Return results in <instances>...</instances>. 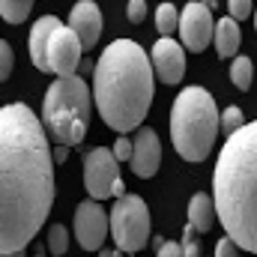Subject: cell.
Instances as JSON below:
<instances>
[{
	"mask_svg": "<svg viewBox=\"0 0 257 257\" xmlns=\"http://www.w3.org/2000/svg\"><path fill=\"white\" fill-rule=\"evenodd\" d=\"M54 203V153L42 120L21 102L0 108V251H24Z\"/></svg>",
	"mask_w": 257,
	"mask_h": 257,
	"instance_id": "obj_1",
	"label": "cell"
},
{
	"mask_svg": "<svg viewBox=\"0 0 257 257\" xmlns=\"http://www.w3.org/2000/svg\"><path fill=\"white\" fill-rule=\"evenodd\" d=\"M156 72L147 51L132 39H114L93 69V102L117 135H128L147 120Z\"/></svg>",
	"mask_w": 257,
	"mask_h": 257,
	"instance_id": "obj_2",
	"label": "cell"
},
{
	"mask_svg": "<svg viewBox=\"0 0 257 257\" xmlns=\"http://www.w3.org/2000/svg\"><path fill=\"white\" fill-rule=\"evenodd\" d=\"M212 200L236 248L257 254V120L224 141L212 174Z\"/></svg>",
	"mask_w": 257,
	"mask_h": 257,
	"instance_id": "obj_3",
	"label": "cell"
},
{
	"mask_svg": "<svg viewBox=\"0 0 257 257\" xmlns=\"http://www.w3.org/2000/svg\"><path fill=\"white\" fill-rule=\"evenodd\" d=\"M221 126L215 99L203 87H186L171 108V141L186 162H203Z\"/></svg>",
	"mask_w": 257,
	"mask_h": 257,
	"instance_id": "obj_4",
	"label": "cell"
},
{
	"mask_svg": "<svg viewBox=\"0 0 257 257\" xmlns=\"http://www.w3.org/2000/svg\"><path fill=\"white\" fill-rule=\"evenodd\" d=\"M90 111H93V90L87 87L84 78L69 75V78H57L45 90L39 120L57 144L78 147L87 135Z\"/></svg>",
	"mask_w": 257,
	"mask_h": 257,
	"instance_id": "obj_5",
	"label": "cell"
},
{
	"mask_svg": "<svg viewBox=\"0 0 257 257\" xmlns=\"http://www.w3.org/2000/svg\"><path fill=\"white\" fill-rule=\"evenodd\" d=\"M108 218H111V236L120 251L135 254L150 242V209H147L144 197H138V194L117 197Z\"/></svg>",
	"mask_w": 257,
	"mask_h": 257,
	"instance_id": "obj_6",
	"label": "cell"
},
{
	"mask_svg": "<svg viewBox=\"0 0 257 257\" xmlns=\"http://www.w3.org/2000/svg\"><path fill=\"white\" fill-rule=\"evenodd\" d=\"M120 162L108 147H96L84 156V186L90 200H108V197H123L126 186L120 180Z\"/></svg>",
	"mask_w": 257,
	"mask_h": 257,
	"instance_id": "obj_7",
	"label": "cell"
},
{
	"mask_svg": "<svg viewBox=\"0 0 257 257\" xmlns=\"http://www.w3.org/2000/svg\"><path fill=\"white\" fill-rule=\"evenodd\" d=\"M111 233V218L99 206V200H81L75 209V239L84 251H99L105 236Z\"/></svg>",
	"mask_w": 257,
	"mask_h": 257,
	"instance_id": "obj_8",
	"label": "cell"
},
{
	"mask_svg": "<svg viewBox=\"0 0 257 257\" xmlns=\"http://www.w3.org/2000/svg\"><path fill=\"white\" fill-rule=\"evenodd\" d=\"M215 33V21H212V9L200 0L186 3V9L180 12V36H183V48L189 51H203L212 42Z\"/></svg>",
	"mask_w": 257,
	"mask_h": 257,
	"instance_id": "obj_9",
	"label": "cell"
},
{
	"mask_svg": "<svg viewBox=\"0 0 257 257\" xmlns=\"http://www.w3.org/2000/svg\"><path fill=\"white\" fill-rule=\"evenodd\" d=\"M81 51H84V45H81L78 33L60 24L48 39V72H54L60 78L75 75V69L81 66Z\"/></svg>",
	"mask_w": 257,
	"mask_h": 257,
	"instance_id": "obj_10",
	"label": "cell"
},
{
	"mask_svg": "<svg viewBox=\"0 0 257 257\" xmlns=\"http://www.w3.org/2000/svg\"><path fill=\"white\" fill-rule=\"evenodd\" d=\"M150 63H153V72L162 84H180L186 75V48L177 39L162 36L150 51Z\"/></svg>",
	"mask_w": 257,
	"mask_h": 257,
	"instance_id": "obj_11",
	"label": "cell"
},
{
	"mask_svg": "<svg viewBox=\"0 0 257 257\" xmlns=\"http://www.w3.org/2000/svg\"><path fill=\"white\" fill-rule=\"evenodd\" d=\"M135 150H132V171L141 177V180H150L159 174V165H162V144H159V135L156 128L141 126L135 135Z\"/></svg>",
	"mask_w": 257,
	"mask_h": 257,
	"instance_id": "obj_12",
	"label": "cell"
},
{
	"mask_svg": "<svg viewBox=\"0 0 257 257\" xmlns=\"http://www.w3.org/2000/svg\"><path fill=\"white\" fill-rule=\"evenodd\" d=\"M69 27L78 33L84 48H96L99 36H102V12L93 0H78L69 12Z\"/></svg>",
	"mask_w": 257,
	"mask_h": 257,
	"instance_id": "obj_13",
	"label": "cell"
},
{
	"mask_svg": "<svg viewBox=\"0 0 257 257\" xmlns=\"http://www.w3.org/2000/svg\"><path fill=\"white\" fill-rule=\"evenodd\" d=\"M60 24H63L60 18L42 15V18L30 27V60H33L36 69H42V72H48V39H51V33H54Z\"/></svg>",
	"mask_w": 257,
	"mask_h": 257,
	"instance_id": "obj_14",
	"label": "cell"
},
{
	"mask_svg": "<svg viewBox=\"0 0 257 257\" xmlns=\"http://www.w3.org/2000/svg\"><path fill=\"white\" fill-rule=\"evenodd\" d=\"M212 42H215L218 57H233L236 48H239V42H242L239 21H236V18H218L215 33H212Z\"/></svg>",
	"mask_w": 257,
	"mask_h": 257,
	"instance_id": "obj_15",
	"label": "cell"
},
{
	"mask_svg": "<svg viewBox=\"0 0 257 257\" xmlns=\"http://www.w3.org/2000/svg\"><path fill=\"white\" fill-rule=\"evenodd\" d=\"M215 200H212V194H194L192 200H189V224H192L197 233H206V230H212V224H215Z\"/></svg>",
	"mask_w": 257,
	"mask_h": 257,
	"instance_id": "obj_16",
	"label": "cell"
},
{
	"mask_svg": "<svg viewBox=\"0 0 257 257\" xmlns=\"http://www.w3.org/2000/svg\"><path fill=\"white\" fill-rule=\"evenodd\" d=\"M156 30L162 36H171L174 30H180V12H177V6L171 0L159 3V9H156Z\"/></svg>",
	"mask_w": 257,
	"mask_h": 257,
	"instance_id": "obj_17",
	"label": "cell"
},
{
	"mask_svg": "<svg viewBox=\"0 0 257 257\" xmlns=\"http://www.w3.org/2000/svg\"><path fill=\"white\" fill-rule=\"evenodd\" d=\"M30 9H33V0H0V15H3V21H9V24L27 21Z\"/></svg>",
	"mask_w": 257,
	"mask_h": 257,
	"instance_id": "obj_18",
	"label": "cell"
},
{
	"mask_svg": "<svg viewBox=\"0 0 257 257\" xmlns=\"http://www.w3.org/2000/svg\"><path fill=\"white\" fill-rule=\"evenodd\" d=\"M251 72H254L251 57H233V63H230V81H233V87L248 90L251 87Z\"/></svg>",
	"mask_w": 257,
	"mask_h": 257,
	"instance_id": "obj_19",
	"label": "cell"
},
{
	"mask_svg": "<svg viewBox=\"0 0 257 257\" xmlns=\"http://www.w3.org/2000/svg\"><path fill=\"white\" fill-rule=\"evenodd\" d=\"M45 245H48L51 257H63L69 251V230L63 224H51L48 233H45Z\"/></svg>",
	"mask_w": 257,
	"mask_h": 257,
	"instance_id": "obj_20",
	"label": "cell"
},
{
	"mask_svg": "<svg viewBox=\"0 0 257 257\" xmlns=\"http://www.w3.org/2000/svg\"><path fill=\"white\" fill-rule=\"evenodd\" d=\"M242 126H245V117H242V111H239L236 105L224 108V114H221V128L227 132V138H230L233 132H239Z\"/></svg>",
	"mask_w": 257,
	"mask_h": 257,
	"instance_id": "obj_21",
	"label": "cell"
},
{
	"mask_svg": "<svg viewBox=\"0 0 257 257\" xmlns=\"http://www.w3.org/2000/svg\"><path fill=\"white\" fill-rule=\"evenodd\" d=\"M12 66H15V54H12V45L6 39H0V81H6L12 75Z\"/></svg>",
	"mask_w": 257,
	"mask_h": 257,
	"instance_id": "obj_22",
	"label": "cell"
},
{
	"mask_svg": "<svg viewBox=\"0 0 257 257\" xmlns=\"http://www.w3.org/2000/svg\"><path fill=\"white\" fill-rule=\"evenodd\" d=\"M194 230L192 224H186V233H183V242H180V248H183V257H200V245H197V239H194Z\"/></svg>",
	"mask_w": 257,
	"mask_h": 257,
	"instance_id": "obj_23",
	"label": "cell"
},
{
	"mask_svg": "<svg viewBox=\"0 0 257 257\" xmlns=\"http://www.w3.org/2000/svg\"><path fill=\"white\" fill-rule=\"evenodd\" d=\"M227 9H230V18H236V21H245L254 12L251 0H227Z\"/></svg>",
	"mask_w": 257,
	"mask_h": 257,
	"instance_id": "obj_24",
	"label": "cell"
},
{
	"mask_svg": "<svg viewBox=\"0 0 257 257\" xmlns=\"http://www.w3.org/2000/svg\"><path fill=\"white\" fill-rule=\"evenodd\" d=\"M132 150H135V144L128 141L126 135H120L111 153H114V159H117V162H128V159H132Z\"/></svg>",
	"mask_w": 257,
	"mask_h": 257,
	"instance_id": "obj_25",
	"label": "cell"
},
{
	"mask_svg": "<svg viewBox=\"0 0 257 257\" xmlns=\"http://www.w3.org/2000/svg\"><path fill=\"white\" fill-rule=\"evenodd\" d=\"M126 15H128V21H132V24H141V21L147 18V0H128Z\"/></svg>",
	"mask_w": 257,
	"mask_h": 257,
	"instance_id": "obj_26",
	"label": "cell"
},
{
	"mask_svg": "<svg viewBox=\"0 0 257 257\" xmlns=\"http://www.w3.org/2000/svg\"><path fill=\"white\" fill-rule=\"evenodd\" d=\"M215 257H239V248H236V242H233L230 236L218 239V245H215Z\"/></svg>",
	"mask_w": 257,
	"mask_h": 257,
	"instance_id": "obj_27",
	"label": "cell"
},
{
	"mask_svg": "<svg viewBox=\"0 0 257 257\" xmlns=\"http://www.w3.org/2000/svg\"><path fill=\"white\" fill-rule=\"evenodd\" d=\"M156 257H183V248H180V242H162Z\"/></svg>",
	"mask_w": 257,
	"mask_h": 257,
	"instance_id": "obj_28",
	"label": "cell"
},
{
	"mask_svg": "<svg viewBox=\"0 0 257 257\" xmlns=\"http://www.w3.org/2000/svg\"><path fill=\"white\" fill-rule=\"evenodd\" d=\"M51 153H54V162H63L66 156H69V147H63V144H57V147H54Z\"/></svg>",
	"mask_w": 257,
	"mask_h": 257,
	"instance_id": "obj_29",
	"label": "cell"
},
{
	"mask_svg": "<svg viewBox=\"0 0 257 257\" xmlns=\"http://www.w3.org/2000/svg\"><path fill=\"white\" fill-rule=\"evenodd\" d=\"M0 257H24V251H9V254H3V251H0Z\"/></svg>",
	"mask_w": 257,
	"mask_h": 257,
	"instance_id": "obj_30",
	"label": "cell"
},
{
	"mask_svg": "<svg viewBox=\"0 0 257 257\" xmlns=\"http://www.w3.org/2000/svg\"><path fill=\"white\" fill-rule=\"evenodd\" d=\"M254 27H257V12H254Z\"/></svg>",
	"mask_w": 257,
	"mask_h": 257,
	"instance_id": "obj_31",
	"label": "cell"
},
{
	"mask_svg": "<svg viewBox=\"0 0 257 257\" xmlns=\"http://www.w3.org/2000/svg\"><path fill=\"white\" fill-rule=\"evenodd\" d=\"M33 257H48V254H33Z\"/></svg>",
	"mask_w": 257,
	"mask_h": 257,
	"instance_id": "obj_32",
	"label": "cell"
}]
</instances>
